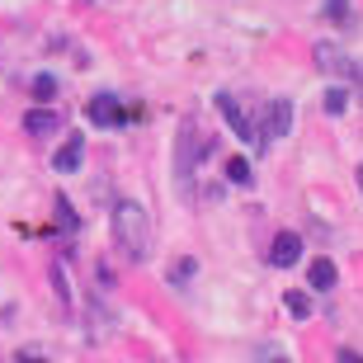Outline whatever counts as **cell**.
<instances>
[{
	"mask_svg": "<svg viewBox=\"0 0 363 363\" xmlns=\"http://www.w3.org/2000/svg\"><path fill=\"white\" fill-rule=\"evenodd\" d=\"M113 236H118L128 259H147L151 255V222L142 203H113Z\"/></svg>",
	"mask_w": 363,
	"mask_h": 363,
	"instance_id": "6da1fadb",
	"label": "cell"
},
{
	"mask_svg": "<svg viewBox=\"0 0 363 363\" xmlns=\"http://www.w3.org/2000/svg\"><path fill=\"white\" fill-rule=\"evenodd\" d=\"M203 151H208V142H203V137L189 128V133L179 137V151H175V175H179V184H184L189 194H194V170H199Z\"/></svg>",
	"mask_w": 363,
	"mask_h": 363,
	"instance_id": "7a4b0ae2",
	"label": "cell"
},
{
	"mask_svg": "<svg viewBox=\"0 0 363 363\" xmlns=\"http://www.w3.org/2000/svg\"><path fill=\"white\" fill-rule=\"evenodd\" d=\"M269 264H274V269H293V264H302V236H293V231L274 236V245H269Z\"/></svg>",
	"mask_w": 363,
	"mask_h": 363,
	"instance_id": "3957f363",
	"label": "cell"
},
{
	"mask_svg": "<svg viewBox=\"0 0 363 363\" xmlns=\"http://www.w3.org/2000/svg\"><path fill=\"white\" fill-rule=\"evenodd\" d=\"M316 67L330 71V76H350V81H363V67H354V62L340 52V48H325V43L316 48Z\"/></svg>",
	"mask_w": 363,
	"mask_h": 363,
	"instance_id": "277c9868",
	"label": "cell"
},
{
	"mask_svg": "<svg viewBox=\"0 0 363 363\" xmlns=\"http://www.w3.org/2000/svg\"><path fill=\"white\" fill-rule=\"evenodd\" d=\"M217 108H222V118L231 123V133L241 137V142H255V123H250V113H245L231 94H217Z\"/></svg>",
	"mask_w": 363,
	"mask_h": 363,
	"instance_id": "5b68a950",
	"label": "cell"
},
{
	"mask_svg": "<svg viewBox=\"0 0 363 363\" xmlns=\"http://www.w3.org/2000/svg\"><path fill=\"white\" fill-rule=\"evenodd\" d=\"M85 118H90V123H104V128H108V123H128L133 113H128V108H118V99H113V94H94L90 104H85Z\"/></svg>",
	"mask_w": 363,
	"mask_h": 363,
	"instance_id": "8992f818",
	"label": "cell"
},
{
	"mask_svg": "<svg viewBox=\"0 0 363 363\" xmlns=\"http://www.w3.org/2000/svg\"><path fill=\"white\" fill-rule=\"evenodd\" d=\"M288 128H293V104H288V99H274L269 104V123H264V142L288 137Z\"/></svg>",
	"mask_w": 363,
	"mask_h": 363,
	"instance_id": "52a82bcc",
	"label": "cell"
},
{
	"mask_svg": "<svg viewBox=\"0 0 363 363\" xmlns=\"http://www.w3.org/2000/svg\"><path fill=\"white\" fill-rule=\"evenodd\" d=\"M24 133L28 137H52V133H62V113L33 108V113H24Z\"/></svg>",
	"mask_w": 363,
	"mask_h": 363,
	"instance_id": "ba28073f",
	"label": "cell"
},
{
	"mask_svg": "<svg viewBox=\"0 0 363 363\" xmlns=\"http://www.w3.org/2000/svg\"><path fill=\"white\" fill-rule=\"evenodd\" d=\"M81 156H85V142L81 137H67V147L57 151V175H76L81 170Z\"/></svg>",
	"mask_w": 363,
	"mask_h": 363,
	"instance_id": "9c48e42d",
	"label": "cell"
},
{
	"mask_svg": "<svg viewBox=\"0 0 363 363\" xmlns=\"http://www.w3.org/2000/svg\"><path fill=\"white\" fill-rule=\"evenodd\" d=\"M335 264H330V259H311V269H307V283L311 288H316V293H325V288H335Z\"/></svg>",
	"mask_w": 363,
	"mask_h": 363,
	"instance_id": "30bf717a",
	"label": "cell"
},
{
	"mask_svg": "<svg viewBox=\"0 0 363 363\" xmlns=\"http://www.w3.org/2000/svg\"><path fill=\"white\" fill-rule=\"evenodd\" d=\"M325 19L340 28H350L354 24V10H350V0H325Z\"/></svg>",
	"mask_w": 363,
	"mask_h": 363,
	"instance_id": "8fae6325",
	"label": "cell"
},
{
	"mask_svg": "<svg viewBox=\"0 0 363 363\" xmlns=\"http://www.w3.org/2000/svg\"><path fill=\"white\" fill-rule=\"evenodd\" d=\"M321 104H325V113H345V104H350V90H345V85H330Z\"/></svg>",
	"mask_w": 363,
	"mask_h": 363,
	"instance_id": "7c38bea8",
	"label": "cell"
},
{
	"mask_svg": "<svg viewBox=\"0 0 363 363\" xmlns=\"http://www.w3.org/2000/svg\"><path fill=\"white\" fill-rule=\"evenodd\" d=\"M288 311H293L297 321H307V316H311V297H307V293H297V288H293V293H288Z\"/></svg>",
	"mask_w": 363,
	"mask_h": 363,
	"instance_id": "4fadbf2b",
	"label": "cell"
},
{
	"mask_svg": "<svg viewBox=\"0 0 363 363\" xmlns=\"http://www.w3.org/2000/svg\"><path fill=\"white\" fill-rule=\"evenodd\" d=\"M227 179H231V184H250L255 175H250V165H245L241 156H236V161H227Z\"/></svg>",
	"mask_w": 363,
	"mask_h": 363,
	"instance_id": "5bb4252c",
	"label": "cell"
},
{
	"mask_svg": "<svg viewBox=\"0 0 363 363\" xmlns=\"http://www.w3.org/2000/svg\"><path fill=\"white\" fill-rule=\"evenodd\" d=\"M57 227L67 231V236L76 231V213H71V203H57Z\"/></svg>",
	"mask_w": 363,
	"mask_h": 363,
	"instance_id": "9a60e30c",
	"label": "cell"
},
{
	"mask_svg": "<svg viewBox=\"0 0 363 363\" xmlns=\"http://www.w3.org/2000/svg\"><path fill=\"white\" fill-rule=\"evenodd\" d=\"M33 94H38V99H52L57 81H52V76H33Z\"/></svg>",
	"mask_w": 363,
	"mask_h": 363,
	"instance_id": "2e32d148",
	"label": "cell"
},
{
	"mask_svg": "<svg viewBox=\"0 0 363 363\" xmlns=\"http://www.w3.org/2000/svg\"><path fill=\"white\" fill-rule=\"evenodd\" d=\"M189 279H194V259H184V264L170 269V283H189Z\"/></svg>",
	"mask_w": 363,
	"mask_h": 363,
	"instance_id": "e0dca14e",
	"label": "cell"
},
{
	"mask_svg": "<svg viewBox=\"0 0 363 363\" xmlns=\"http://www.w3.org/2000/svg\"><path fill=\"white\" fill-rule=\"evenodd\" d=\"M359 189H363V165H359Z\"/></svg>",
	"mask_w": 363,
	"mask_h": 363,
	"instance_id": "ac0fdd59",
	"label": "cell"
}]
</instances>
